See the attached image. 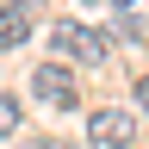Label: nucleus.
<instances>
[{
  "label": "nucleus",
  "instance_id": "1",
  "mask_svg": "<svg viewBox=\"0 0 149 149\" xmlns=\"http://www.w3.org/2000/svg\"><path fill=\"white\" fill-rule=\"evenodd\" d=\"M56 50L74 56L81 68H100L106 56H112V37H106V31H93V25H74V19H68V25H56Z\"/></svg>",
  "mask_w": 149,
  "mask_h": 149
},
{
  "label": "nucleus",
  "instance_id": "2",
  "mask_svg": "<svg viewBox=\"0 0 149 149\" xmlns=\"http://www.w3.org/2000/svg\"><path fill=\"white\" fill-rule=\"evenodd\" d=\"M130 130H137V124H130L118 106H106V112H93V124H87V143H93V149H130Z\"/></svg>",
  "mask_w": 149,
  "mask_h": 149
},
{
  "label": "nucleus",
  "instance_id": "3",
  "mask_svg": "<svg viewBox=\"0 0 149 149\" xmlns=\"http://www.w3.org/2000/svg\"><path fill=\"white\" fill-rule=\"evenodd\" d=\"M31 87H37V100H44V106H74V74H68L62 62H44Z\"/></svg>",
  "mask_w": 149,
  "mask_h": 149
},
{
  "label": "nucleus",
  "instance_id": "4",
  "mask_svg": "<svg viewBox=\"0 0 149 149\" xmlns=\"http://www.w3.org/2000/svg\"><path fill=\"white\" fill-rule=\"evenodd\" d=\"M13 44H25V13L13 0H0V50H13Z\"/></svg>",
  "mask_w": 149,
  "mask_h": 149
},
{
  "label": "nucleus",
  "instance_id": "5",
  "mask_svg": "<svg viewBox=\"0 0 149 149\" xmlns=\"http://www.w3.org/2000/svg\"><path fill=\"white\" fill-rule=\"evenodd\" d=\"M13 130H19V100L0 93V137H13Z\"/></svg>",
  "mask_w": 149,
  "mask_h": 149
},
{
  "label": "nucleus",
  "instance_id": "6",
  "mask_svg": "<svg viewBox=\"0 0 149 149\" xmlns=\"http://www.w3.org/2000/svg\"><path fill=\"white\" fill-rule=\"evenodd\" d=\"M137 106H143V118H149V74L137 81Z\"/></svg>",
  "mask_w": 149,
  "mask_h": 149
},
{
  "label": "nucleus",
  "instance_id": "7",
  "mask_svg": "<svg viewBox=\"0 0 149 149\" xmlns=\"http://www.w3.org/2000/svg\"><path fill=\"white\" fill-rule=\"evenodd\" d=\"M13 6H19V13H25V6H37V0H13Z\"/></svg>",
  "mask_w": 149,
  "mask_h": 149
},
{
  "label": "nucleus",
  "instance_id": "8",
  "mask_svg": "<svg viewBox=\"0 0 149 149\" xmlns=\"http://www.w3.org/2000/svg\"><path fill=\"white\" fill-rule=\"evenodd\" d=\"M31 149H62V143H31Z\"/></svg>",
  "mask_w": 149,
  "mask_h": 149
},
{
  "label": "nucleus",
  "instance_id": "9",
  "mask_svg": "<svg viewBox=\"0 0 149 149\" xmlns=\"http://www.w3.org/2000/svg\"><path fill=\"white\" fill-rule=\"evenodd\" d=\"M118 6H137V0H118Z\"/></svg>",
  "mask_w": 149,
  "mask_h": 149
}]
</instances>
